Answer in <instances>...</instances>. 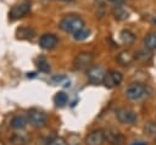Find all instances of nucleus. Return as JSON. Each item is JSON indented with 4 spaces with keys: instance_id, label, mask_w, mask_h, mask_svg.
<instances>
[{
    "instance_id": "obj_1",
    "label": "nucleus",
    "mask_w": 156,
    "mask_h": 145,
    "mask_svg": "<svg viewBox=\"0 0 156 145\" xmlns=\"http://www.w3.org/2000/svg\"><path fill=\"white\" fill-rule=\"evenodd\" d=\"M58 27L61 30H63L66 33L74 34L80 28L85 27V23H84V19L78 15H67L61 18Z\"/></svg>"
},
{
    "instance_id": "obj_2",
    "label": "nucleus",
    "mask_w": 156,
    "mask_h": 145,
    "mask_svg": "<svg viewBox=\"0 0 156 145\" xmlns=\"http://www.w3.org/2000/svg\"><path fill=\"white\" fill-rule=\"evenodd\" d=\"M126 96L129 100H140L147 95V89L141 83H132L124 91Z\"/></svg>"
},
{
    "instance_id": "obj_3",
    "label": "nucleus",
    "mask_w": 156,
    "mask_h": 145,
    "mask_svg": "<svg viewBox=\"0 0 156 145\" xmlns=\"http://www.w3.org/2000/svg\"><path fill=\"white\" fill-rule=\"evenodd\" d=\"M28 122L34 128H43L48 123V116L38 108H32L28 111Z\"/></svg>"
},
{
    "instance_id": "obj_4",
    "label": "nucleus",
    "mask_w": 156,
    "mask_h": 145,
    "mask_svg": "<svg viewBox=\"0 0 156 145\" xmlns=\"http://www.w3.org/2000/svg\"><path fill=\"white\" fill-rule=\"evenodd\" d=\"M106 71L102 66H90L87 69V78L91 84H101L104 82Z\"/></svg>"
},
{
    "instance_id": "obj_5",
    "label": "nucleus",
    "mask_w": 156,
    "mask_h": 145,
    "mask_svg": "<svg viewBox=\"0 0 156 145\" xmlns=\"http://www.w3.org/2000/svg\"><path fill=\"white\" fill-rule=\"evenodd\" d=\"M115 115H116V118L118 119V122H121L123 124H133L138 119L136 113L133 110L128 108V107H119V108H117Z\"/></svg>"
},
{
    "instance_id": "obj_6",
    "label": "nucleus",
    "mask_w": 156,
    "mask_h": 145,
    "mask_svg": "<svg viewBox=\"0 0 156 145\" xmlns=\"http://www.w3.org/2000/svg\"><path fill=\"white\" fill-rule=\"evenodd\" d=\"M29 11H30V4L29 2L24 1V2L17 4V5L12 6L11 10L9 11V18L11 21H16L18 18L24 17Z\"/></svg>"
},
{
    "instance_id": "obj_7",
    "label": "nucleus",
    "mask_w": 156,
    "mask_h": 145,
    "mask_svg": "<svg viewBox=\"0 0 156 145\" xmlns=\"http://www.w3.org/2000/svg\"><path fill=\"white\" fill-rule=\"evenodd\" d=\"M122 79H123V76H122L121 72H118V71H116V69H111V71L106 72L102 84H104L106 88L112 89V88L118 87V85L121 84Z\"/></svg>"
},
{
    "instance_id": "obj_8",
    "label": "nucleus",
    "mask_w": 156,
    "mask_h": 145,
    "mask_svg": "<svg viewBox=\"0 0 156 145\" xmlns=\"http://www.w3.org/2000/svg\"><path fill=\"white\" fill-rule=\"evenodd\" d=\"M93 55L90 52H80L74 58V68L76 69H88L93 63Z\"/></svg>"
},
{
    "instance_id": "obj_9",
    "label": "nucleus",
    "mask_w": 156,
    "mask_h": 145,
    "mask_svg": "<svg viewBox=\"0 0 156 145\" xmlns=\"http://www.w3.org/2000/svg\"><path fill=\"white\" fill-rule=\"evenodd\" d=\"M57 43H58V39L55 34H51V33H46V34H43L40 38H39V46L44 50H52L57 46Z\"/></svg>"
},
{
    "instance_id": "obj_10",
    "label": "nucleus",
    "mask_w": 156,
    "mask_h": 145,
    "mask_svg": "<svg viewBox=\"0 0 156 145\" xmlns=\"http://www.w3.org/2000/svg\"><path fill=\"white\" fill-rule=\"evenodd\" d=\"M104 141H105V132L101 129L90 132L85 138L87 145H102Z\"/></svg>"
},
{
    "instance_id": "obj_11",
    "label": "nucleus",
    "mask_w": 156,
    "mask_h": 145,
    "mask_svg": "<svg viewBox=\"0 0 156 145\" xmlns=\"http://www.w3.org/2000/svg\"><path fill=\"white\" fill-rule=\"evenodd\" d=\"M116 60L122 66H128V65H130L134 61V55L130 51H128V50H123V51H121L116 56Z\"/></svg>"
},
{
    "instance_id": "obj_12",
    "label": "nucleus",
    "mask_w": 156,
    "mask_h": 145,
    "mask_svg": "<svg viewBox=\"0 0 156 145\" xmlns=\"http://www.w3.org/2000/svg\"><path fill=\"white\" fill-rule=\"evenodd\" d=\"M35 35V32L33 28L29 27H20L16 30V37L17 39H22V40H27V39H32Z\"/></svg>"
},
{
    "instance_id": "obj_13",
    "label": "nucleus",
    "mask_w": 156,
    "mask_h": 145,
    "mask_svg": "<svg viewBox=\"0 0 156 145\" xmlns=\"http://www.w3.org/2000/svg\"><path fill=\"white\" fill-rule=\"evenodd\" d=\"M112 15L118 21H124L129 17V12L121 5H116L113 9H112Z\"/></svg>"
},
{
    "instance_id": "obj_14",
    "label": "nucleus",
    "mask_w": 156,
    "mask_h": 145,
    "mask_svg": "<svg viewBox=\"0 0 156 145\" xmlns=\"http://www.w3.org/2000/svg\"><path fill=\"white\" fill-rule=\"evenodd\" d=\"M28 119L24 118L23 116H15L11 119V127L15 129H24L27 127Z\"/></svg>"
},
{
    "instance_id": "obj_15",
    "label": "nucleus",
    "mask_w": 156,
    "mask_h": 145,
    "mask_svg": "<svg viewBox=\"0 0 156 145\" xmlns=\"http://www.w3.org/2000/svg\"><path fill=\"white\" fill-rule=\"evenodd\" d=\"M144 45L149 50H156V32H151L145 37Z\"/></svg>"
},
{
    "instance_id": "obj_16",
    "label": "nucleus",
    "mask_w": 156,
    "mask_h": 145,
    "mask_svg": "<svg viewBox=\"0 0 156 145\" xmlns=\"http://www.w3.org/2000/svg\"><path fill=\"white\" fill-rule=\"evenodd\" d=\"M35 65H37V68L40 71V72H44V73H49L50 72V65L48 62V60L43 56H39L35 61Z\"/></svg>"
},
{
    "instance_id": "obj_17",
    "label": "nucleus",
    "mask_w": 156,
    "mask_h": 145,
    "mask_svg": "<svg viewBox=\"0 0 156 145\" xmlns=\"http://www.w3.org/2000/svg\"><path fill=\"white\" fill-rule=\"evenodd\" d=\"M68 101V95L65 91H58L56 93V95L54 96V102L56 104V106L58 107H63Z\"/></svg>"
},
{
    "instance_id": "obj_18",
    "label": "nucleus",
    "mask_w": 156,
    "mask_h": 145,
    "mask_svg": "<svg viewBox=\"0 0 156 145\" xmlns=\"http://www.w3.org/2000/svg\"><path fill=\"white\" fill-rule=\"evenodd\" d=\"M119 38H121L122 43H124V44H127V45L132 44V43L135 40V35H134L130 30H128V29H123V30L119 33Z\"/></svg>"
},
{
    "instance_id": "obj_19",
    "label": "nucleus",
    "mask_w": 156,
    "mask_h": 145,
    "mask_svg": "<svg viewBox=\"0 0 156 145\" xmlns=\"http://www.w3.org/2000/svg\"><path fill=\"white\" fill-rule=\"evenodd\" d=\"M89 34H90V30H89L88 28L83 27V28H80L79 30H77V32L73 34V38H74L76 40H85V39L89 37Z\"/></svg>"
},
{
    "instance_id": "obj_20",
    "label": "nucleus",
    "mask_w": 156,
    "mask_h": 145,
    "mask_svg": "<svg viewBox=\"0 0 156 145\" xmlns=\"http://www.w3.org/2000/svg\"><path fill=\"white\" fill-rule=\"evenodd\" d=\"M145 133H147L149 135L150 134H154V133H156V126L152 123V122H149V123H146V126H145Z\"/></svg>"
},
{
    "instance_id": "obj_21",
    "label": "nucleus",
    "mask_w": 156,
    "mask_h": 145,
    "mask_svg": "<svg viewBox=\"0 0 156 145\" xmlns=\"http://www.w3.org/2000/svg\"><path fill=\"white\" fill-rule=\"evenodd\" d=\"M46 145H67V144H66L65 139H62V138H56V139L51 140L50 143H48Z\"/></svg>"
},
{
    "instance_id": "obj_22",
    "label": "nucleus",
    "mask_w": 156,
    "mask_h": 145,
    "mask_svg": "<svg viewBox=\"0 0 156 145\" xmlns=\"http://www.w3.org/2000/svg\"><path fill=\"white\" fill-rule=\"evenodd\" d=\"M111 2H113L115 5H122L124 2V0H110Z\"/></svg>"
},
{
    "instance_id": "obj_23",
    "label": "nucleus",
    "mask_w": 156,
    "mask_h": 145,
    "mask_svg": "<svg viewBox=\"0 0 156 145\" xmlns=\"http://www.w3.org/2000/svg\"><path fill=\"white\" fill-rule=\"evenodd\" d=\"M132 145H146V143H144V141H136V143H133Z\"/></svg>"
},
{
    "instance_id": "obj_24",
    "label": "nucleus",
    "mask_w": 156,
    "mask_h": 145,
    "mask_svg": "<svg viewBox=\"0 0 156 145\" xmlns=\"http://www.w3.org/2000/svg\"><path fill=\"white\" fill-rule=\"evenodd\" d=\"M62 1H72V0H62Z\"/></svg>"
},
{
    "instance_id": "obj_25",
    "label": "nucleus",
    "mask_w": 156,
    "mask_h": 145,
    "mask_svg": "<svg viewBox=\"0 0 156 145\" xmlns=\"http://www.w3.org/2000/svg\"><path fill=\"white\" fill-rule=\"evenodd\" d=\"M155 143H156V136H155Z\"/></svg>"
}]
</instances>
